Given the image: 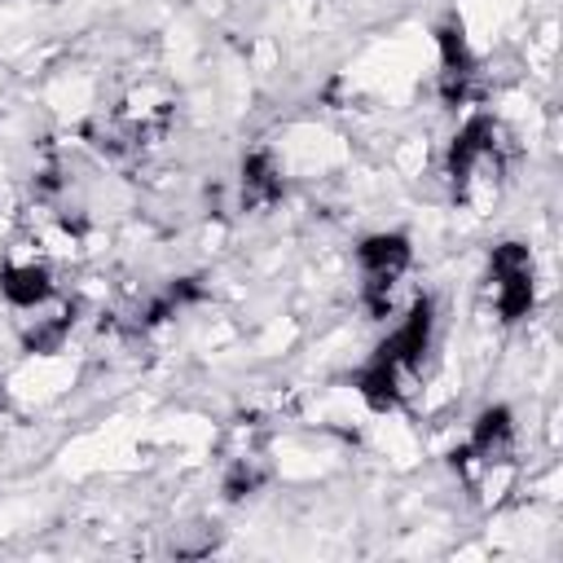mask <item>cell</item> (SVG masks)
<instances>
[{
  "instance_id": "obj_1",
  "label": "cell",
  "mask_w": 563,
  "mask_h": 563,
  "mask_svg": "<svg viewBox=\"0 0 563 563\" xmlns=\"http://www.w3.org/2000/svg\"><path fill=\"white\" fill-rule=\"evenodd\" d=\"M510 132L488 119V114H475L457 136H453V150H449V180H453V198L484 211L488 202H497L501 194V180H506V167H510Z\"/></svg>"
},
{
  "instance_id": "obj_2",
  "label": "cell",
  "mask_w": 563,
  "mask_h": 563,
  "mask_svg": "<svg viewBox=\"0 0 563 563\" xmlns=\"http://www.w3.org/2000/svg\"><path fill=\"white\" fill-rule=\"evenodd\" d=\"M409 238L405 233H374L356 246V264H361V299L374 317L396 312V290L409 273Z\"/></svg>"
},
{
  "instance_id": "obj_3",
  "label": "cell",
  "mask_w": 563,
  "mask_h": 563,
  "mask_svg": "<svg viewBox=\"0 0 563 563\" xmlns=\"http://www.w3.org/2000/svg\"><path fill=\"white\" fill-rule=\"evenodd\" d=\"M488 299L501 321H519L532 312L537 282H532V255L523 242H501L488 255Z\"/></svg>"
},
{
  "instance_id": "obj_4",
  "label": "cell",
  "mask_w": 563,
  "mask_h": 563,
  "mask_svg": "<svg viewBox=\"0 0 563 563\" xmlns=\"http://www.w3.org/2000/svg\"><path fill=\"white\" fill-rule=\"evenodd\" d=\"M0 295L31 312V308H44L53 295H57V282H53V260L44 255H22V260H9L0 268Z\"/></svg>"
},
{
  "instance_id": "obj_5",
  "label": "cell",
  "mask_w": 563,
  "mask_h": 563,
  "mask_svg": "<svg viewBox=\"0 0 563 563\" xmlns=\"http://www.w3.org/2000/svg\"><path fill=\"white\" fill-rule=\"evenodd\" d=\"M475 79H479V66H475V57L466 48L462 22L440 26V97L444 101H466Z\"/></svg>"
},
{
  "instance_id": "obj_6",
  "label": "cell",
  "mask_w": 563,
  "mask_h": 563,
  "mask_svg": "<svg viewBox=\"0 0 563 563\" xmlns=\"http://www.w3.org/2000/svg\"><path fill=\"white\" fill-rule=\"evenodd\" d=\"M277 198H282V172H277L273 154H264V150L246 154V163H242V207H268Z\"/></svg>"
},
{
  "instance_id": "obj_7",
  "label": "cell",
  "mask_w": 563,
  "mask_h": 563,
  "mask_svg": "<svg viewBox=\"0 0 563 563\" xmlns=\"http://www.w3.org/2000/svg\"><path fill=\"white\" fill-rule=\"evenodd\" d=\"M268 479V466H264V457H238L233 466H229V475H224V493L238 501V497H246V493H255L260 484Z\"/></svg>"
}]
</instances>
